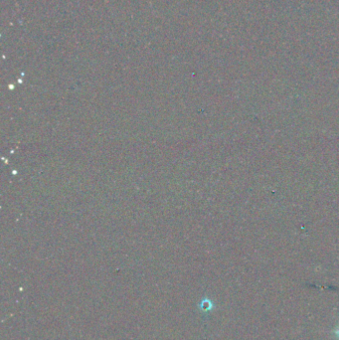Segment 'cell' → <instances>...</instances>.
<instances>
[{
  "label": "cell",
  "mask_w": 339,
  "mask_h": 340,
  "mask_svg": "<svg viewBox=\"0 0 339 340\" xmlns=\"http://www.w3.org/2000/svg\"><path fill=\"white\" fill-rule=\"evenodd\" d=\"M213 307H214V306H213V303H212L210 300H208V299L202 300L201 303H200V305H199L200 311H201V312H204V313H207V312L212 311Z\"/></svg>",
  "instance_id": "1"
},
{
  "label": "cell",
  "mask_w": 339,
  "mask_h": 340,
  "mask_svg": "<svg viewBox=\"0 0 339 340\" xmlns=\"http://www.w3.org/2000/svg\"><path fill=\"white\" fill-rule=\"evenodd\" d=\"M337 336H338V338H339V330H338V331H337Z\"/></svg>",
  "instance_id": "2"
}]
</instances>
